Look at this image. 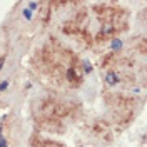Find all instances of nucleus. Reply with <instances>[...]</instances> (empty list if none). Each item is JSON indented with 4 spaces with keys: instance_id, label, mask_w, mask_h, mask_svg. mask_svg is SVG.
Masks as SVG:
<instances>
[{
    "instance_id": "1",
    "label": "nucleus",
    "mask_w": 147,
    "mask_h": 147,
    "mask_svg": "<svg viewBox=\"0 0 147 147\" xmlns=\"http://www.w3.org/2000/svg\"><path fill=\"white\" fill-rule=\"evenodd\" d=\"M74 110H75V105H72V104L62 102L59 99H54V97H47V99H42L38 102V105H35L34 114H35V120L38 119L62 120L69 115H72Z\"/></svg>"
},
{
    "instance_id": "2",
    "label": "nucleus",
    "mask_w": 147,
    "mask_h": 147,
    "mask_svg": "<svg viewBox=\"0 0 147 147\" xmlns=\"http://www.w3.org/2000/svg\"><path fill=\"white\" fill-rule=\"evenodd\" d=\"M94 13L102 25L107 24H119L125 17V10L120 9L115 2H100L94 5Z\"/></svg>"
},
{
    "instance_id": "3",
    "label": "nucleus",
    "mask_w": 147,
    "mask_h": 147,
    "mask_svg": "<svg viewBox=\"0 0 147 147\" xmlns=\"http://www.w3.org/2000/svg\"><path fill=\"white\" fill-rule=\"evenodd\" d=\"M125 28H127V22L102 25L100 30L97 32V35L94 37V42H107V40H114V38L119 35L122 30H125Z\"/></svg>"
},
{
    "instance_id": "4",
    "label": "nucleus",
    "mask_w": 147,
    "mask_h": 147,
    "mask_svg": "<svg viewBox=\"0 0 147 147\" xmlns=\"http://www.w3.org/2000/svg\"><path fill=\"white\" fill-rule=\"evenodd\" d=\"M90 132L95 136V137L102 139L104 142H110L112 137H114V134H112V130H110L109 124L105 122V120H94L90 124Z\"/></svg>"
},
{
    "instance_id": "5",
    "label": "nucleus",
    "mask_w": 147,
    "mask_h": 147,
    "mask_svg": "<svg viewBox=\"0 0 147 147\" xmlns=\"http://www.w3.org/2000/svg\"><path fill=\"white\" fill-rule=\"evenodd\" d=\"M37 124L40 127L47 130V132H57V134H62L64 132V124L62 120H55V119H38Z\"/></svg>"
},
{
    "instance_id": "6",
    "label": "nucleus",
    "mask_w": 147,
    "mask_h": 147,
    "mask_svg": "<svg viewBox=\"0 0 147 147\" xmlns=\"http://www.w3.org/2000/svg\"><path fill=\"white\" fill-rule=\"evenodd\" d=\"M104 82L107 87H117L119 84H122V74L114 70V69H109L105 72V77H104Z\"/></svg>"
},
{
    "instance_id": "7",
    "label": "nucleus",
    "mask_w": 147,
    "mask_h": 147,
    "mask_svg": "<svg viewBox=\"0 0 147 147\" xmlns=\"http://www.w3.org/2000/svg\"><path fill=\"white\" fill-rule=\"evenodd\" d=\"M30 147H64L60 142H55L50 139H42V137H32L30 140Z\"/></svg>"
},
{
    "instance_id": "8",
    "label": "nucleus",
    "mask_w": 147,
    "mask_h": 147,
    "mask_svg": "<svg viewBox=\"0 0 147 147\" xmlns=\"http://www.w3.org/2000/svg\"><path fill=\"white\" fill-rule=\"evenodd\" d=\"M134 49H136L140 55L146 54L147 52V38L146 37H139V38H136V42H134Z\"/></svg>"
},
{
    "instance_id": "9",
    "label": "nucleus",
    "mask_w": 147,
    "mask_h": 147,
    "mask_svg": "<svg viewBox=\"0 0 147 147\" xmlns=\"http://www.w3.org/2000/svg\"><path fill=\"white\" fill-rule=\"evenodd\" d=\"M110 49H112V54L119 52L120 49H122V40H120V38H114L112 44H110Z\"/></svg>"
},
{
    "instance_id": "10",
    "label": "nucleus",
    "mask_w": 147,
    "mask_h": 147,
    "mask_svg": "<svg viewBox=\"0 0 147 147\" xmlns=\"http://www.w3.org/2000/svg\"><path fill=\"white\" fill-rule=\"evenodd\" d=\"M32 15H34V13H32V10H30V9L24 10V17H25V18H28V20H30V18H32Z\"/></svg>"
},
{
    "instance_id": "11",
    "label": "nucleus",
    "mask_w": 147,
    "mask_h": 147,
    "mask_svg": "<svg viewBox=\"0 0 147 147\" xmlns=\"http://www.w3.org/2000/svg\"><path fill=\"white\" fill-rule=\"evenodd\" d=\"M7 87H9V80H3V82H0V92H3Z\"/></svg>"
},
{
    "instance_id": "12",
    "label": "nucleus",
    "mask_w": 147,
    "mask_h": 147,
    "mask_svg": "<svg viewBox=\"0 0 147 147\" xmlns=\"http://www.w3.org/2000/svg\"><path fill=\"white\" fill-rule=\"evenodd\" d=\"M38 5H40V3H37V2H30V3H28V7H30V9H37Z\"/></svg>"
},
{
    "instance_id": "13",
    "label": "nucleus",
    "mask_w": 147,
    "mask_h": 147,
    "mask_svg": "<svg viewBox=\"0 0 147 147\" xmlns=\"http://www.w3.org/2000/svg\"><path fill=\"white\" fill-rule=\"evenodd\" d=\"M3 62H5V57H0V70H2V67H3Z\"/></svg>"
}]
</instances>
